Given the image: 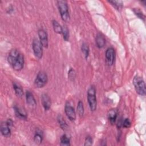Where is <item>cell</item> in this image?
Returning a JSON list of instances; mask_svg holds the SVG:
<instances>
[{
  "mask_svg": "<svg viewBox=\"0 0 146 146\" xmlns=\"http://www.w3.org/2000/svg\"><path fill=\"white\" fill-rule=\"evenodd\" d=\"M96 43L99 48H102L106 44V40L103 35L101 34H98L96 36Z\"/></svg>",
  "mask_w": 146,
  "mask_h": 146,
  "instance_id": "obj_15",
  "label": "cell"
},
{
  "mask_svg": "<svg viewBox=\"0 0 146 146\" xmlns=\"http://www.w3.org/2000/svg\"><path fill=\"white\" fill-rule=\"evenodd\" d=\"M41 100H42V105L44 110L46 111L48 110L50 108L51 104V99L50 97L48 96L47 94H43L41 96Z\"/></svg>",
  "mask_w": 146,
  "mask_h": 146,
  "instance_id": "obj_11",
  "label": "cell"
},
{
  "mask_svg": "<svg viewBox=\"0 0 146 146\" xmlns=\"http://www.w3.org/2000/svg\"><path fill=\"white\" fill-rule=\"evenodd\" d=\"M87 100L91 111H95L96 109L97 101L96 96V89L94 86H91L88 90Z\"/></svg>",
  "mask_w": 146,
  "mask_h": 146,
  "instance_id": "obj_1",
  "label": "cell"
},
{
  "mask_svg": "<svg viewBox=\"0 0 146 146\" xmlns=\"http://www.w3.org/2000/svg\"><path fill=\"white\" fill-rule=\"evenodd\" d=\"M26 102L27 103L29 104V106L31 107H35L36 105V102L35 101V99L33 95V94L29 91H27L26 92Z\"/></svg>",
  "mask_w": 146,
  "mask_h": 146,
  "instance_id": "obj_12",
  "label": "cell"
},
{
  "mask_svg": "<svg viewBox=\"0 0 146 146\" xmlns=\"http://www.w3.org/2000/svg\"><path fill=\"white\" fill-rule=\"evenodd\" d=\"M13 88L15 91V94L18 97H22L23 95V90H22V87H21V86L15 82L13 83Z\"/></svg>",
  "mask_w": 146,
  "mask_h": 146,
  "instance_id": "obj_18",
  "label": "cell"
},
{
  "mask_svg": "<svg viewBox=\"0 0 146 146\" xmlns=\"http://www.w3.org/2000/svg\"><path fill=\"white\" fill-rule=\"evenodd\" d=\"M59 11L63 21L68 22L70 20V14L67 3L65 1H58L57 2Z\"/></svg>",
  "mask_w": 146,
  "mask_h": 146,
  "instance_id": "obj_3",
  "label": "cell"
},
{
  "mask_svg": "<svg viewBox=\"0 0 146 146\" xmlns=\"http://www.w3.org/2000/svg\"><path fill=\"white\" fill-rule=\"evenodd\" d=\"M48 78L46 73L44 71H39L34 81L35 86L38 88H42L44 87L47 83Z\"/></svg>",
  "mask_w": 146,
  "mask_h": 146,
  "instance_id": "obj_4",
  "label": "cell"
},
{
  "mask_svg": "<svg viewBox=\"0 0 146 146\" xmlns=\"http://www.w3.org/2000/svg\"><path fill=\"white\" fill-rule=\"evenodd\" d=\"M39 40L41 43L43 47L45 48H47L48 45V36L47 33L43 29H40L38 30V32Z\"/></svg>",
  "mask_w": 146,
  "mask_h": 146,
  "instance_id": "obj_7",
  "label": "cell"
},
{
  "mask_svg": "<svg viewBox=\"0 0 146 146\" xmlns=\"http://www.w3.org/2000/svg\"><path fill=\"white\" fill-rule=\"evenodd\" d=\"M43 140V133L39 129H38L36 132L35 134L34 135V142L37 144H40Z\"/></svg>",
  "mask_w": 146,
  "mask_h": 146,
  "instance_id": "obj_16",
  "label": "cell"
},
{
  "mask_svg": "<svg viewBox=\"0 0 146 146\" xmlns=\"http://www.w3.org/2000/svg\"><path fill=\"white\" fill-rule=\"evenodd\" d=\"M115 52L112 47L108 48L106 51V58L108 65H112L115 60Z\"/></svg>",
  "mask_w": 146,
  "mask_h": 146,
  "instance_id": "obj_8",
  "label": "cell"
},
{
  "mask_svg": "<svg viewBox=\"0 0 146 146\" xmlns=\"http://www.w3.org/2000/svg\"><path fill=\"white\" fill-rule=\"evenodd\" d=\"M32 46L35 56L38 59H41L43 56V49L40 40L37 39H34L33 42Z\"/></svg>",
  "mask_w": 146,
  "mask_h": 146,
  "instance_id": "obj_5",
  "label": "cell"
},
{
  "mask_svg": "<svg viewBox=\"0 0 146 146\" xmlns=\"http://www.w3.org/2000/svg\"><path fill=\"white\" fill-rule=\"evenodd\" d=\"M23 64H24V57L23 54L21 53L18 58L17 59L16 62L14 63V64L13 65V68L16 71H19L23 68Z\"/></svg>",
  "mask_w": 146,
  "mask_h": 146,
  "instance_id": "obj_10",
  "label": "cell"
},
{
  "mask_svg": "<svg viewBox=\"0 0 146 146\" xmlns=\"http://www.w3.org/2000/svg\"><path fill=\"white\" fill-rule=\"evenodd\" d=\"M133 83L135 86V88L136 90V92L142 96L145 95L146 93V88L145 84L143 79L139 76H136L133 80Z\"/></svg>",
  "mask_w": 146,
  "mask_h": 146,
  "instance_id": "obj_2",
  "label": "cell"
},
{
  "mask_svg": "<svg viewBox=\"0 0 146 146\" xmlns=\"http://www.w3.org/2000/svg\"><path fill=\"white\" fill-rule=\"evenodd\" d=\"M20 54L21 53L17 49H13L10 51L7 58L8 62L10 65L13 66V65L14 64V63L18 58Z\"/></svg>",
  "mask_w": 146,
  "mask_h": 146,
  "instance_id": "obj_9",
  "label": "cell"
},
{
  "mask_svg": "<svg viewBox=\"0 0 146 146\" xmlns=\"http://www.w3.org/2000/svg\"><path fill=\"white\" fill-rule=\"evenodd\" d=\"M68 78L71 80H73L75 78V72L74 71V70H73L72 68H71L68 72Z\"/></svg>",
  "mask_w": 146,
  "mask_h": 146,
  "instance_id": "obj_27",
  "label": "cell"
},
{
  "mask_svg": "<svg viewBox=\"0 0 146 146\" xmlns=\"http://www.w3.org/2000/svg\"><path fill=\"white\" fill-rule=\"evenodd\" d=\"M62 34L63 35V39L67 41L69 39V30L67 27V26L64 25L62 27Z\"/></svg>",
  "mask_w": 146,
  "mask_h": 146,
  "instance_id": "obj_23",
  "label": "cell"
},
{
  "mask_svg": "<svg viewBox=\"0 0 146 146\" xmlns=\"http://www.w3.org/2000/svg\"><path fill=\"white\" fill-rule=\"evenodd\" d=\"M116 9H121L123 7V3L121 1H109Z\"/></svg>",
  "mask_w": 146,
  "mask_h": 146,
  "instance_id": "obj_25",
  "label": "cell"
},
{
  "mask_svg": "<svg viewBox=\"0 0 146 146\" xmlns=\"http://www.w3.org/2000/svg\"><path fill=\"white\" fill-rule=\"evenodd\" d=\"M122 126L124 127V128H128L131 126V121L129 120V119L126 118L124 120V121H123Z\"/></svg>",
  "mask_w": 146,
  "mask_h": 146,
  "instance_id": "obj_28",
  "label": "cell"
},
{
  "mask_svg": "<svg viewBox=\"0 0 146 146\" xmlns=\"http://www.w3.org/2000/svg\"><path fill=\"white\" fill-rule=\"evenodd\" d=\"M81 49H82V51L83 52V54L85 56V58L87 59L89 55V47H88V45L85 43H83L82 45Z\"/></svg>",
  "mask_w": 146,
  "mask_h": 146,
  "instance_id": "obj_24",
  "label": "cell"
},
{
  "mask_svg": "<svg viewBox=\"0 0 146 146\" xmlns=\"http://www.w3.org/2000/svg\"><path fill=\"white\" fill-rule=\"evenodd\" d=\"M92 144V139L91 136H88L86 138L85 140V143H84V145H91Z\"/></svg>",
  "mask_w": 146,
  "mask_h": 146,
  "instance_id": "obj_29",
  "label": "cell"
},
{
  "mask_svg": "<svg viewBox=\"0 0 146 146\" xmlns=\"http://www.w3.org/2000/svg\"><path fill=\"white\" fill-rule=\"evenodd\" d=\"M14 111L16 116L21 119H26L27 118V113L26 112L22 109V108L18 107H14Z\"/></svg>",
  "mask_w": 146,
  "mask_h": 146,
  "instance_id": "obj_14",
  "label": "cell"
},
{
  "mask_svg": "<svg viewBox=\"0 0 146 146\" xmlns=\"http://www.w3.org/2000/svg\"><path fill=\"white\" fill-rule=\"evenodd\" d=\"M1 132L2 135L6 137H8L11 135L10 127L7 125L6 122H3L1 124Z\"/></svg>",
  "mask_w": 146,
  "mask_h": 146,
  "instance_id": "obj_13",
  "label": "cell"
},
{
  "mask_svg": "<svg viewBox=\"0 0 146 146\" xmlns=\"http://www.w3.org/2000/svg\"><path fill=\"white\" fill-rule=\"evenodd\" d=\"M65 113L69 119L71 121H74L76 119V112L74 110V108L69 103H66L64 108Z\"/></svg>",
  "mask_w": 146,
  "mask_h": 146,
  "instance_id": "obj_6",
  "label": "cell"
},
{
  "mask_svg": "<svg viewBox=\"0 0 146 146\" xmlns=\"http://www.w3.org/2000/svg\"><path fill=\"white\" fill-rule=\"evenodd\" d=\"M52 26L54 31L57 34H62V27L55 20L52 21Z\"/></svg>",
  "mask_w": 146,
  "mask_h": 146,
  "instance_id": "obj_19",
  "label": "cell"
},
{
  "mask_svg": "<svg viewBox=\"0 0 146 146\" xmlns=\"http://www.w3.org/2000/svg\"><path fill=\"white\" fill-rule=\"evenodd\" d=\"M58 123L60 126V127L63 129V130H66L68 128V125L66 123V122L65 121V120L63 119V117L61 115H59L58 117Z\"/></svg>",
  "mask_w": 146,
  "mask_h": 146,
  "instance_id": "obj_21",
  "label": "cell"
},
{
  "mask_svg": "<svg viewBox=\"0 0 146 146\" xmlns=\"http://www.w3.org/2000/svg\"><path fill=\"white\" fill-rule=\"evenodd\" d=\"M108 117L111 124H113L117 118V112L115 110H111L108 113Z\"/></svg>",
  "mask_w": 146,
  "mask_h": 146,
  "instance_id": "obj_17",
  "label": "cell"
},
{
  "mask_svg": "<svg viewBox=\"0 0 146 146\" xmlns=\"http://www.w3.org/2000/svg\"><path fill=\"white\" fill-rule=\"evenodd\" d=\"M133 11L135 13V14L140 18L141 19L144 20L145 19V16L144 15V14L143 13V12L139 9H133Z\"/></svg>",
  "mask_w": 146,
  "mask_h": 146,
  "instance_id": "obj_26",
  "label": "cell"
},
{
  "mask_svg": "<svg viewBox=\"0 0 146 146\" xmlns=\"http://www.w3.org/2000/svg\"><path fill=\"white\" fill-rule=\"evenodd\" d=\"M60 145L67 146L70 145V139L66 134L63 135L60 137Z\"/></svg>",
  "mask_w": 146,
  "mask_h": 146,
  "instance_id": "obj_20",
  "label": "cell"
},
{
  "mask_svg": "<svg viewBox=\"0 0 146 146\" xmlns=\"http://www.w3.org/2000/svg\"><path fill=\"white\" fill-rule=\"evenodd\" d=\"M77 112L80 117H82L84 114V107L83 103L82 101H79L77 106Z\"/></svg>",
  "mask_w": 146,
  "mask_h": 146,
  "instance_id": "obj_22",
  "label": "cell"
},
{
  "mask_svg": "<svg viewBox=\"0 0 146 146\" xmlns=\"http://www.w3.org/2000/svg\"><path fill=\"white\" fill-rule=\"evenodd\" d=\"M6 123L7 124V125H8L10 127H13V120H12L11 119H7V120H6Z\"/></svg>",
  "mask_w": 146,
  "mask_h": 146,
  "instance_id": "obj_30",
  "label": "cell"
}]
</instances>
